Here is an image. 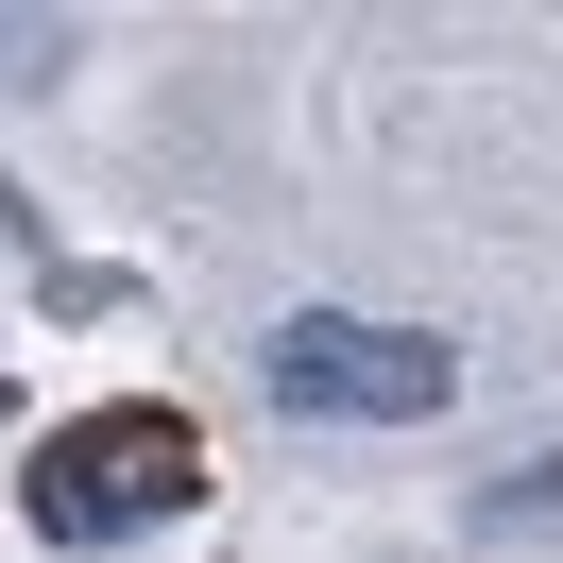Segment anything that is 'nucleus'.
<instances>
[{
  "label": "nucleus",
  "instance_id": "1",
  "mask_svg": "<svg viewBox=\"0 0 563 563\" xmlns=\"http://www.w3.org/2000/svg\"><path fill=\"white\" fill-rule=\"evenodd\" d=\"M188 495H206L188 410H86V427H52V444H35L18 512H35L52 547H120V529H172Z\"/></svg>",
  "mask_w": 563,
  "mask_h": 563
},
{
  "label": "nucleus",
  "instance_id": "2",
  "mask_svg": "<svg viewBox=\"0 0 563 563\" xmlns=\"http://www.w3.org/2000/svg\"><path fill=\"white\" fill-rule=\"evenodd\" d=\"M256 376H274V410H308V427H427V410L461 393V358L427 342V324L308 308V324H274V342H256Z\"/></svg>",
  "mask_w": 563,
  "mask_h": 563
},
{
  "label": "nucleus",
  "instance_id": "3",
  "mask_svg": "<svg viewBox=\"0 0 563 563\" xmlns=\"http://www.w3.org/2000/svg\"><path fill=\"white\" fill-rule=\"evenodd\" d=\"M547 529H563V461H529V478L478 495V547H547Z\"/></svg>",
  "mask_w": 563,
  "mask_h": 563
}]
</instances>
